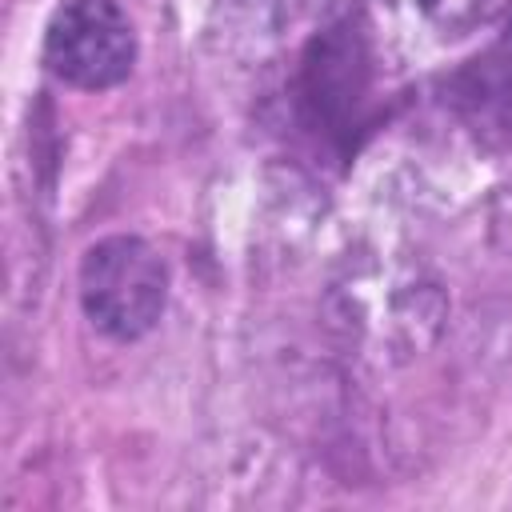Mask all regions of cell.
Returning a JSON list of instances; mask_svg holds the SVG:
<instances>
[{"label": "cell", "mask_w": 512, "mask_h": 512, "mask_svg": "<svg viewBox=\"0 0 512 512\" xmlns=\"http://www.w3.org/2000/svg\"><path fill=\"white\" fill-rule=\"evenodd\" d=\"M168 304V264L140 236H104L80 256V308L112 340L148 336Z\"/></svg>", "instance_id": "1"}, {"label": "cell", "mask_w": 512, "mask_h": 512, "mask_svg": "<svg viewBox=\"0 0 512 512\" xmlns=\"http://www.w3.org/2000/svg\"><path fill=\"white\" fill-rule=\"evenodd\" d=\"M44 64L72 88H116L136 64V28L116 0H64L44 32Z\"/></svg>", "instance_id": "2"}, {"label": "cell", "mask_w": 512, "mask_h": 512, "mask_svg": "<svg viewBox=\"0 0 512 512\" xmlns=\"http://www.w3.org/2000/svg\"><path fill=\"white\" fill-rule=\"evenodd\" d=\"M372 92V52L352 20L324 28L300 60V108L332 140H348Z\"/></svg>", "instance_id": "3"}, {"label": "cell", "mask_w": 512, "mask_h": 512, "mask_svg": "<svg viewBox=\"0 0 512 512\" xmlns=\"http://www.w3.org/2000/svg\"><path fill=\"white\" fill-rule=\"evenodd\" d=\"M456 104L480 128H508L512 120V48L500 40L492 52L472 60L468 72L456 76Z\"/></svg>", "instance_id": "4"}]
</instances>
